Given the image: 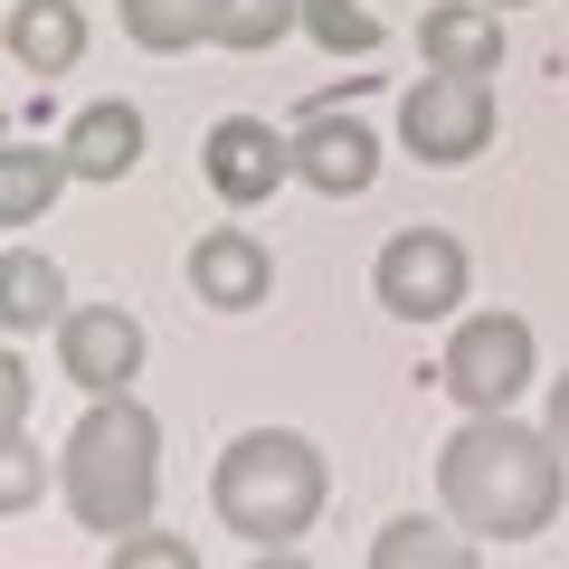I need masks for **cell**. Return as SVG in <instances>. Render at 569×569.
Returning a JSON list of instances; mask_svg holds the SVG:
<instances>
[{
    "mask_svg": "<svg viewBox=\"0 0 569 569\" xmlns=\"http://www.w3.org/2000/svg\"><path fill=\"white\" fill-rule=\"evenodd\" d=\"M560 493H569V447L550 437V418L522 427L512 408H493L437 447V503L475 541H541L560 522Z\"/></svg>",
    "mask_w": 569,
    "mask_h": 569,
    "instance_id": "cell-1",
    "label": "cell"
},
{
    "mask_svg": "<svg viewBox=\"0 0 569 569\" xmlns=\"http://www.w3.org/2000/svg\"><path fill=\"white\" fill-rule=\"evenodd\" d=\"M323 493H332V466L305 427H247L209 466V512L247 550H295L323 522Z\"/></svg>",
    "mask_w": 569,
    "mask_h": 569,
    "instance_id": "cell-2",
    "label": "cell"
},
{
    "mask_svg": "<svg viewBox=\"0 0 569 569\" xmlns=\"http://www.w3.org/2000/svg\"><path fill=\"white\" fill-rule=\"evenodd\" d=\"M58 493H67V512H77L86 531L152 522V503H162V418H152L133 389L86 399L77 437L58 447Z\"/></svg>",
    "mask_w": 569,
    "mask_h": 569,
    "instance_id": "cell-3",
    "label": "cell"
},
{
    "mask_svg": "<svg viewBox=\"0 0 569 569\" xmlns=\"http://www.w3.org/2000/svg\"><path fill=\"white\" fill-rule=\"evenodd\" d=\"M493 142V77H456V67H427L399 96V152H418L427 171H466Z\"/></svg>",
    "mask_w": 569,
    "mask_h": 569,
    "instance_id": "cell-4",
    "label": "cell"
},
{
    "mask_svg": "<svg viewBox=\"0 0 569 569\" xmlns=\"http://www.w3.org/2000/svg\"><path fill=\"white\" fill-rule=\"evenodd\" d=\"M370 295H380V313H399V323H447L475 295L466 238H456V228H399V238L380 247V266H370Z\"/></svg>",
    "mask_w": 569,
    "mask_h": 569,
    "instance_id": "cell-5",
    "label": "cell"
},
{
    "mask_svg": "<svg viewBox=\"0 0 569 569\" xmlns=\"http://www.w3.org/2000/svg\"><path fill=\"white\" fill-rule=\"evenodd\" d=\"M437 380H447V399L466 408V418L522 408V389H531V323L522 313H456Z\"/></svg>",
    "mask_w": 569,
    "mask_h": 569,
    "instance_id": "cell-6",
    "label": "cell"
},
{
    "mask_svg": "<svg viewBox=\"0 0 569 569\" xmlns=\"http://www.w3.org/2000/svg\"><path fill=\"white\" fill-rule=\"evenodd\" d=\"M142 313L133 305H67L58 323V370L86 389V399H114V389L142 380Z\"/></svg>",
    "mask_w": 569,
    "mask_h": 569,
    "instance_id": "cell-7",
    "label": "cell"
},
{
    "mask_svg": "<svg viewBox=\"0 0 569 569\" xmlns=\"http://www.w3.org/2000/svg\"><path fill=\"white\" fill-rule=\"evenodd\" d=\"M200 181L219 190L228 209H257V200H276V190L295 181V133H276V123H257V114H228V123H209V142H200Z\"/></svg>",
    "mask_w": 569,
    "mask_h": 569,
    "instance_id": "cell-8",
    "label": "cell"
},
{
    "mask_svg": "<svg viewBox=\"0 0 569 569\" xmlns=\"http://www.w3.org/2000/svg\"><path fill=\"white\" fill-rule=\"evenodd\" d=\"M295 171L323 200H361L380 181V133L361 114H342V104H305V123H295Z\"/></svg>",
    "mask_w": 569,
    "mask_h": 569,
    "instance_id": "cell-9",
    "label": "cell"
},
{
    "mask_svg": "<svg viewBox=\"0 0 569 569\" xmlns=\"http://www.w3.org/2000/svg\"><path fill=\"white\" fill-rule=\"evenodd\" d=\"M266 284H276V257H266L247 228H209V238L190 247V295H200L209 313H257Z\"/></svg>",
    "mask_w": 569,
    "mask_h": 569,
    "instance_id": "cell-10",
    "label": "cell"
},
{
    "mask_svg": "<svg viewBox=\"0 0 569 569\" xmlns=\"http://www.w3.org/2000/svg\"><path fill=\"white\" fill-rule=\"evenodd\" d=\"M427 67H456V77H493L503 67V10L493 0H437L418 20Z\"/></svg>",
    "mask_w": 569,
    "mask_h": 569,
    "instance_id": "cell-11",
    "label": "cell"
},
{
    "mask_svg": "<svg viewBox=\"0 0 569 569\" xmlns=\"http://www.w3.org/2000/svg\"><path fill=\"white\" fill-rule=\"evenodd\" d=\"M20 77H77L86 58V10L77 0H10V20H0Z\"/></svg>",
    "mask_w": 569,
    "mask_h": 569,
    "instance_id": "cell-12",
    "label": "cell"
},
{
    "mask_svg": "<svg viewBox=\"0 0 569 569\" xmlns=\"http://www.w3.org/2000/svg\"><path fill=\"white\" fill-rule=\"evenodd\" d=\"M67 162H77V181H123V171L142 162V104H123V96L77 104V123H67Z\"/></svg>",
    "mask_w": 569,
    "mask_h": 569,
    "instance_id": "cell-13",
    "label": "cell"
},
{
    "mask_svg": "<svg viewBox=\"0 0 569 569\" xmlns=\"http://www.w3.org/2000/svg\"><path fill=\"white\" fill-rule=\"evenodd\" d=\"M67 181H77L67 142H10V152H0V228H39Z\"/></svg>",
    "mask_w": 569,
    "mask_h": 569,
    "instance_id": "cell-14",
    "label": "cell"
},
{
    "mask_svg": "<svg viewBox=\"0 0 569 569\" xmlns=\"http://www.w3.org/2000/svg\"><path fill=\"white\" fill-rule=\"evenodd\" d=\"M67 276H58V257H39V247H10L0 257V323L10 332H58L67 323Z\"/></svg>",
    "mask_w": 569,
    "mask_h": 569,
    "instance_id": "cell-15",
    "label": "cell"
},
{
    "mask_svg": "<svg viewBox=\"0 0 569 569\" xmlns=\"http://www.w3.org/2000/svg\"><path fill=\"white\" fill-rule=\"evenodd\" d=\"M475 560V531L456 522H418V512H408V522H380L370 531V569H466Z\"/></svg>",
    "mask_w": 569,
    "mask_h": 569,
    "instance_id": "cell-16",
    "label": "cell"
},
{
    "mask_svg": "<svg viewBox=\"0 0 569 569\" xmlns=\"http://www.w3.org/2000/svg\"><path fill=\"white\" fill-rule=\"evenodd\" d=\"M123 39L152 48V58L219 48V0H123Z\"/></svg>",
    "mask_w": 569,
    "mask_h": 569,
    "instance_id": "cell-17",
    "label": "cell"
},
{
    "mask_svg": "<svg viewBox=\"0 0 569 569\" xmlns=\"http://www.w3.org/2000/svg\"><path fill=\"white\" fill-rule=\"evenodd\" d=\"M305 39L323 58H380V10H361V0H305Z\"/></svg>",
    "mask_w": 569,
    "mask_h": 569,
    "instance_id": "cell-18",
    "label": "cell"
},
{
    "mask_svg": "<svg viewBox=\"0 0 569 569\" xmlns=\"http://www.w3.org/2000/svg\"><path fill=\"white\" fill-rule=\"evenodd\" d=\"M284 29H305V0H219V48H238V58L276 48Z\"/></svg>",
    "mask_w": 569,
    "mask_h": 569,
    "instance_id": "cell-19",
    "label": "cell"
},
{
    "mask_svg": "<svg viewBox=\"0 0 569 569\" xmlns=\"http://www.w3.org/2000/svg\"><path fill=\"white\" fill-rule=\"evenodd\" d=\"M48 493V456L29 447V427L20 437H0V512H29Z\"/></svg>",
    "mask_w": 569,
    "mask_h": 569,
    "instance_id": "cell-20",
    "label": "cell"
},
{
    "mask_svg": "<svg viewBox=\"0 0 569 569\" xmlns=\"http://www.w3.org/2000/svg\"><path fill=\"white\" fill-rule=\"evenodd\" d=\"M190 560H200V550H190V541H171V531H114V569H190Z\"/></svg>",
    "mask_w": 569,
    "mask_h": 569,
    "instance_id": "cell-21",
    "label": "cell"
},
{
    "mask_svg": "<svg viewBox=\"0 0 569 569\" xmlns=\"http://www.w3.org/2000/svg\"><path fill=\"white\" fill-rule=\"evenodd\" d=\"M20 427H29V370L0 361V437H20Z\"/></svg>",
    "mask_w": 569,
    "mask_h": 569,
    "instance_id": "cell-22",
    "label": "cell"
},
{
    "mask_svg": "<svg viewBox=\"0 0 569 569\" xmlns=\"http://www.w3.org/2000/svg\"><path fill=\"white\" fill-rule=\"evenodd\" d=\"M550 437H560V447H569V370H560V380H550Z\"/></svg>",
    "mask_w": 569,
    "mask_h": 569,
    "instance_id": "cell-23",
    "label": "cell"
},
{
    "mask_svg": "<svg viewBox=\"0 0 569 569\" xmlns=\"http://www.w3.org/2000/svg\"><path fill=\"white\" fill-rule=\"evenodd\" d=\"M493 10H522V0H493Z\"/></svg>",
    "mask_w": 569,
    "mask_h": 569,
    "instance_id": "cell-24",
    "label": "cell"
}]
</instances>
